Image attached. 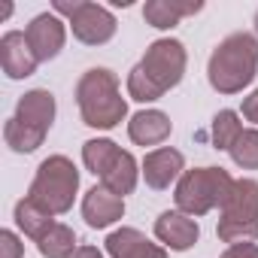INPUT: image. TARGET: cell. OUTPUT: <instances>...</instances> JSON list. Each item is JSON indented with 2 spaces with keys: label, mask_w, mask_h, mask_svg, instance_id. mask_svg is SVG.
<instances>
[{
  "label": "cell",
  "mask_w": 258,
  "mask_h": 258,
  "mask_svg": "<svg viewBox=\"0 0 258 258\" xmlns=\"http://www.w3.org/2000/svg\"><path fill=\"white\" fill-rule=\"evenodd\" d=\"M182 73H185V46L170 37L155 40L140 58V64L127 73V94L140 103L158 100L161 94H167L182 82Z\"/></svg>",
  "instance_id": "6da1fadb"
},
{
  "label": "cell",
  "mask_w": 258,
  "mask_h": 258,
  "mask_svg": "<svg viewBox=\"0 0 258 258\" xmlns=\"http://www.w3.org/2000/svg\"><path fill=\"white\" fill-rule=\"evenodd\" d=\"M258 73V37L237 31L231 37H225L207 64V76L210 85L219 94H237L243 91Z\"/></svg>",
  "instance_id": "7a4b0ae2"
},
{
  "label": "cell",
  "mask_w": 258,
  "mask_h": 258,
  "mask_svg": "<svg viewBox=\"0 0 258 258\" xmlns=\"http://www.w3.org/2000/svg\"><path fill=\"white\" fill-rule=\"evenodd\" d=\"M76 103H79L82 121L88 127H97V131H109L127 115V103L118 91V79L106 67H94L79 76Z\"/></svg>",
  "instance_id": "3957f363"
},
{
  "label": "cell",
  "mask_w": 258,
  "mask_h": 258,
  "mask_svg": "<svg viewBox=\"0 0 258 258\" xmlns=\"http://www.w3.org/2000/svg\"><path fill=\"white\" fill-rule=\"evenodd\" d=\"M52 121H55V94L46 88H34L19 100L16 112L7 118L4 140L16 152H34L37 146H43Z\"/></svg>",
  "instance_id": "277c9868"
},
{
  "label": "cell",
  "mask_w": 258,
  "mask_h": 258,
  "mask_svg": "<svg viewBox=\"0 0 258 258\" xmlns=\"http://www.w3.org/2000/svg\"><path fill=\"white\" fill-rule=\"evenodd\" d=\"M234 182L228 170L222 167H195V170H185L176 182V207L179 213L185 216H207L210 210L216 207H225L231 191H234Z\"/></svg>",
  "instance_id": "5b68a950"
},
{
  "label": "cell",
  "mask_w": 258,
  "mask_h": 258,
  "mask_svg": "<svg viewBox=\"0 0 258 258\" xmlns=\"http://www.w3.org/2000/svg\"><path fill=\"white\" fill-rule=\"evenodd\" d=\"M79 188V170L64 155H49L28 188V201H34L49 216H61L73 207V195Z\"/></svg>",
  "instance_id": "8992f818"
},
{
  "label": "cell",
  "mask_w": 258,
  "mask_h": 258,
  "mask_svg": "<svg viewBox=\"0 0 258 258\" xmlns=\"http://www.w3.org/2000/svg\"><path fill=\"white\" fill-rule=\"evenodd\" d=\"M82 161L85 167L100 176V185H106L115 195H131L137 185V161L131 152H121L112 140H88L82 146Z\"/></svg>",
  "instance_id": "52a82bcc"
},
{
  "label": "cell",
  "mask_w": 258,
  "mask_h": 258,
  "mask_svg": "<svg viewBox=\"0 0 258 258\" xmlns=\"http://www.w3.org/2000/svg\"><path fill=\"white\" fill-rule=\"evenodd\" d=\"M219 240L237 246V243H255L258 240V182L255 179H237L228 204L222 207V219L216 228Z\"/></svg>",
  "instance_id": "ba28073f"
},
{
  "label": "cell",
  "mask_w": 258,
  "mask_h": 258,
  "mask_svg": "<svg viewBox=\"0 0 258 258\" xmlns=\"http://www.w3.org/2000/svg\"><path fill=\"white\" fill-rule=\"evenodd\" d=\"M52 10H55V16H67L70 28H73V37L88 43V46L109 43L112 34H115V19L100 4H85V0H73V4H67V0H58Z\"/></svg>",
  "instance_id": "9c48e42d"
},
{
  "label": "cell",
  "mask_w": 258,
  "mask_h": 258,
  "mask_svg": "<svg viewBox=\"0 0 258 258\" xmlns=\"http://www.w3.org/2000/svg\"><path fill=\"white\" fill-rule=\"evenodd\" d=\"M25 37H28V43H31L37 61H52V58L64 49L67 31H64V22H61L55 13H43V16H37V19L28 25Z\"/></svg>",
  "instance_id": "30bf717a"
},
{
  "label": "cell",
  "mask_w": 258,
  "mask_h": 258,
  "mask_svg": "<svg viewBox=\"0 0 258 258\" xmlns=\"http://www.w3.org/2000/svg\"><path fill=\"white\" fill-rule=\"evenodd\" d=\"M37 55L22 31H10L0 37V67L10 79H25L37 70Z\"/></svg>",
  "instance_id": "8fae6325"
},
{
  "label": "cell",
  "mask_w": 258,
  "mask_h": 258,
  "mask_svg": "<svg viewBox=\"0 0 258 258\" xmlns=\"http://www.w3.org/2000/svg\"><path fill=\"white\" fill-rule=\"evenodd\" d=\"M155 237H158L167 249L185 252V249H191V246L198 243L201 228H198V222H195L191 216H185V213H179V210H167V213H161L158 222H155Z\"/></svg>",
  "instance_id": "7c38bea8"
},
{
  "label": "cell",
  "mask_w": 258,
  "mask_h": 258,
  "mask_svg": "<svg viewBox=\"0 0 258 258\" xmlns=\"http://www.w3.org/2000/svg\"><path fill=\"white\" fill-rule=\"evenodd\" d=\"M124 216V198L109 191L106 185H94L82 198V219L91 228H106Z\"/></svg>",
  "instance_id": "4fadbf2b"
},
{
  "label": "cell",
  "mask_w": 258,
  "mask_h": 258,
  "mask_svg": "<svg viewBox=\"0 0 258 258\" xmlns=\"http://www.w3.org/2000/svg\"><path fill=\"white\" fill-rule=\"evenodd\" d=\"M106 252L112 258H167V249L146 240L137 228H118L106 237Z\"/></svg>",
  "instance_id": "5bb4252c"
},
{
  "label": "cell",
  "mask_w": 258,
  "mask_h": 258,
  "mask_svg": "<svg viewBox=\"0 0 258 258\" xmlns=\"http://www.w3.org/2000/svg\"><path fill=\"white\" fill-rule=\"evenodd\" d=\"M182 164H185L182 152H176L170 146H161V149H155L143 158V176L152 188H167L170 182H176L182 176Z\"/></svg>",
  "instance_id": "9a60e30c"
},
{
  "label": "cell",
  "mask_w": 258,
  "mask_h": 258,
  "mask_svg": "<svg viewBox=\"0 0 258 258\" xmlns=\"http://www.w3.org/2000/svg\"><path fill=\"white\" fill-rule=\"evenodd\" d=\"M127 137L137 146H158L170 137V118L161 109H143L127 121Z\"/></svg>",
  "instance_id": "2e32d148"
},
{
  "label": "cell",
  "mask_w": 258,
  "mask_h": 258,
  "mask_svg": "<svg viewBox=\"0 0 258 258\" xmlns=\"http://www.w3.org/2000/svg\"><path fill=\"white\" fill-rule=\"evenodd\" d=\"M201 10H204L201 0H149V4L143 7V19H146L152 28L167 31V28H173L179 19L195 16V13H201Z\"/></svg>",
  "instance_id": "e0dca14e"
},
{
  "label": "cell",
  "mask_w": 258,
  "mask_h": 258,
  "mask_svg": "<svg viewBox=\"0 0 258 258\" xmlns=\"http://www.w3.org/2000/svg\"><path fill=\"white\" fill-rule=\"evenodd\" d=\"M16 225H19V228L34 240V243H37V240H40V237L55 225V216H49L46 210H40L34 201H28V198H25V201H19V204H16Z\"/></svg>",
  "instance_id": "ac0fdd59"
},
{
  "label": "cell",
  "mask_w": 258,
  "mask_h": 258,
  "mask_svg": "<svg viewBox=\"0 0 258 258\" xmlns=\"http://www.w3.org/2000/svg\"><path fill=\"white\" fill-rule=\"evenodd\" d=\"M37 249H40L46 258H70L79 246H76V234H73V228L55 222V225L37 240Z\"/></svg>",
  "instance_id": "d6986e66"
},
{
  "label": "cell",
  "mask_w": 258,
  "mask_h": 258,
  "mask_svg": "<svg viewBox=\"0 0 258 258\" xmlns=\"http://www.w3.org/2000/svg\"><path fill=\"white\" fill-rule=\"evenodd\" d=\"M228 152H231L237 167L258 170V131H255V127H243V134L234 140V146Z\"/></svg>",
  "instance_id": "ffe728a7"
},
{
  "label": "cell",
  "mask_w": 258,
  "mask_h": 258,
  "mask_svg": "<svg viewBox=\"0 0 258 258\" xmlns=\"http://www.w3.org/2000/svg\"><path fill=\"white\" fill-rule=\"evenodd\" d=\"M240 134H243V124H240L234 109L216 112V118H213V143H216V149H231Z\"/></svg>",
  "instance_id": "44dd1931"
},
{
  "label": "cell",
  "mask_w": 258,
  "mask_h": 258,
  "mask_svg": "<svg viewBox=\"0 0 258 258\" xmlns=\"http://www.w3.org/2000/svg\"><path fill=\"white\" fill-rule=\"evenodd\" d=\"M0 252H4V258H22L25 246L19 243V237L13 231H0Z\"/></svg>",
  "instance_id": "7402d4cb"
},
{
  "label": "cell",
  "mask_w": 258,
  "mask_h": 258,
  "mask_svg": "<svg viewBox=\"0 0 258 258\" xmlns=\"http://www.w3.org/2000/svg\"><path fill=\"white\" fill-rule=\"evenodd\" d=\"M219 258H258V246L255 243H237V246H228Z\"/></svg>",
  "instance_id": "603a6c76"
},
{
  "label": "cell",
  "mask_w": 258,
  "mask_h": 258,
  "mask_svg": "<svg viewBox=\"0 0 258 258\" xmlns=\"http://www.w3.org/2000/svg\"><path fill=\"white\" fill-rule=\"evenodd\" d=\"M243 115H246L249 121H255V124H258V88L243 100Z\"/></svg>",
  "instance_id": "cb8c5ba5"
},
{
  "label": "cell",
  "mask_w": 258,
  "mask_h": 258,
  "mask_svg": "<svg viewBox=\"0 0 258 258\" xmlns=\"http://www.w3.org/2000/svg\"><path fill=\"white\" fill-rule=\"evenodd\" d=\"M70 258H103V255H100V249H94V246H79Z\"/></svg>",
  "instance_id": "d4e9b609"
},
{
  "label": "cell",
  "mask_w": 258,
  "mask_h": 258,
  "mask_svg": "<svg viewBox=\"0 0 258 258\" xmlns=\"http://www.w3.org/2000/svg\"><path fill=\"white\" fill-rule=\"evenodd\" d=\"M10 13H13V4H0V19H10Z\"/></svg>",
  "instance_id": "484cf974"
},
{
  "label": "cell",
  "mask_w": 258,
  "mask_h": 258,
  "mask_svg": "<svg viewBox=\"0 0 258 258\" xmlns=\"http://www.w3.org/2000/svg\"><path fill=\"white\" fill-rule=\"evenodd\" d=\"M255 34H258V13H255Z\"/></svg>",
  "instance_id": "4316f807"
}]
</instances>
